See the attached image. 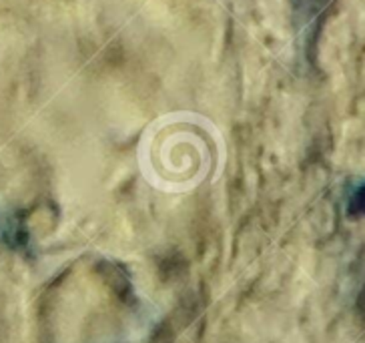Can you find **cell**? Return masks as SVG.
<instances>
[{"label": "cell", "mask_w": 365, "mask_h": 343, "mask_svg": "<svg viewBox=\"0 0 365 343\" xmlns=\"http://www.w3.org/2000/svg\"><path fill=\"white\" fill-rule=\"evenodd\" d=\"M355 211L357 213H365V191L357 195V199H355Z\"/></svg>", "instance_id": "cell-1"}]
</instances>
